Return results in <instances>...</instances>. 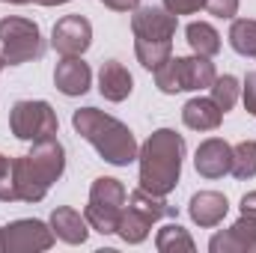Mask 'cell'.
Listing matches in <instances>:
<instances>
[{
  "label": "cell",
  "instance_id": "obj_1",
  "mask_svg": "<svg viewBox=\"0 0 256 253\" xmlns=\"http://www.w3.org/2000/svg\"><path fill=\"white\" fill-rule=\"evenodd\" d=\"M66 167V152L63 146L48 137V140H36L30 155H21L12 161L9 170V200H27L36 202L42 200L48 188L60 179Z\"/></svg>",
  "mask_w": 256,
  "mask_h": 253
},
{
  "label": "cell",
  "instance_id": "obj_2",
  "mask_svg": "<svg viewBox=\"0 0 256 253\" xmlns=\"http://www.w3.org/2000/svg\"><path fill=\"white\" fill-rule=\"evenodd\" d=\"M182 152H185V140L176 131H155L143 152H140V188L149 194H170L179 182V170H182Z\"/></svg>",
  "mask_w": 256,
  "mask_h": 253
},
{
  "label": "cell",
  "instance_id": "obj_3",
  "mask_svg": "<svg viewBox=\"0 0 256 253\" xmlns=\"http://www.w3.org/2000/svg\"><path fill=\"white\" fill-rule=\"evenodd\" d=\"M72 122H74V128L102 152L104 161L122 167V164H131V161L137 158L134 134H131L120 120L104 116V114L96 110V108H84V110H74Z\"/></svg>",
  "mask_w": 256,
  "mask_h": 253
},
{
  "label": "cell",
  "instance_id": "obj_4",
  "mask_svg": "<svg viewBox=\"0 0 256 253\" xmlns=\"http://www.w3.org/2000/svg\"><path fill=\"white\" fill-rule=\"evenodd\" d=\"M134 51H137V60L146 66V68H158L170 60V51H173V33H176V15L173 12H164V9H155V6H143L137 9L134 15Z\"/></svg>",
  "mask_w": 256,
  "mask_h": 253
},
{
  "label": "cell",
  "instance_id": "obj_5",
  "mask_svg": "<svg viewBox=\"0 0 256 253\" xmlns=\"http://www.w3.org/2000/svg\"><path fill=\"white\" fill-rule=\"evenodd\" d=\"M155 80L161 92H182V90H202L214 84V66L208 57H170L155 68Z\"/></svg>",
  "mask_w": 256,
  "mask_h": 253
},
{
  "label": "cell",
  "instance_id": "obj_6",
  "mask_svg": "<svg viewBox=\"0 0 256 253\" xmlns=\"http://www.w3.org/2000/svg\"><path fill=\"white\" fill-rule=\"evenodd\" d=\"M122 212H126V188L120 185V179H96L90 190V206L84 212L86 224H92V230L108 236L116 232Z\"/></svg>",
  "mask_w": 256,
  "mask_h": 253
},
{
  "label": "cell",
  "instance_id": "obj_7",
  "mask_svg": "<svg viewBox=\"0 0 256 253\" xmlns=\"http://www.w3.org/2000/svg\"><path fill=\"white\" fill-rule=\"evenodd\" d=\"M0 42H3V57L9 66H21L42 57L39 27L27 18H3L0 21Z\"/></svg>",
  "mask_w": 256,
  "mask_h": 253
},
{
  "label": "cell",
  "instance_id": "obj_8",
  "mask_svg": "<svg viewBox=\"0 0 256 253\" xmlns=\"http://www.w3.org/2000/svg\"><path fill=\"white\" fill-rule=\"evenodd\" d=\"M9 128L21 140H48L57 134V114L48 102H18L9 114Z\"/></svg>",
  "mask_w": 256,
  "mask_h": 253
},
{
  "label": "cell",
  "instance_id": "obj_9",
  "mask_svg": "<svg viewBox=\"0 0 256 253\" xmlns=\"http://www.w3.org/2000/svg\"><path fill=\"white\" fill-rule=\"evenodd\" d=\"M51 42L54 51H60L63 57H80L92 42V27L84 15H66L63 21H57Z\"/></svg>",
  "mask_w": 256,
  "mask_h": 253
},
{
  "label": "cell",
  "instance_id": "obj_10",
  "mask_svg": "<svg viewBox=\"0 0 256 253\" xmlns=\"http://www.w3.org/2000/svg\"><path fill=\"white\" fill-rule=\"evenodd\" d=\"M51 242L48 226L39 220H15L3 230V250H45Z\"/></svg>",
  "mask_w": 256,
  "mask_h": 253
},
{
  "label": "cell",
  "instance_id": "obj_11",
  "mask_svg": "<svg viewBox=\"0 0 256 253\" xmlns=\"http://www.w3.org/2000/svg\"><path fill=\"white\" fill-rule=\"evenodd\" d=\"M194 164H196V173H200V176L218 179V176H224V173L232 170V149H230L224 140L212 137V140H206V143L196 149Z\"/></svg>",
  "mask_w": 256,
  "mask_h": 253
},
{
  "label": "cell",
  "instance_id": "obj_12",
  "mask_svg": "<svg viewBox=\"0 0 256 253\" xmlns=\"http://www.w3.org/2000/svg\"><path fill=\"white\" fill-rule=\"evenodd\" d=\"M90 80H92V72L80 57H63V63L54 72V84L63 96H84L90 90Z\"/></svg>",
  "mask_w": 256,
  "mask_h": 253
},
{
  "label": "cell",
  "instance_id": "obj_13",
  "mask_svg": "<svg viewBox=\"0 0 256 253\" xmlns=\"http://www.w3.org/2000/svg\"><path fill=\"white\" fill-rule=\"evenodd\" d=\"M131 74L120 60H110V63L102 66V74H98V90L108 102H122L131 96Z\"/></svg>",
  "mask_w": 256,
  "mask_h": 253
},
{
  "label": "cell",
  "instance_id": "obj_14",
  "mask_svg": "<svg viewBox=\"0 0 256 253\" xmlns=\"http://www.w3.org/2000/svg\"><path fill=\"white\" fill-rule=\"evenodd\" d=\"M182 120L188 128H196V131H212V128L220 126L224 120V110L214 104V98H191L182 110Z\"/></svg>",
  "mask_w": 256,
  "mask_h": 253
},
{
  "label": "cell",
  "instance_id": "obj_15",
  "mask_svg": "<svg viewBox=\"0 0 256 253\" xmlns=\"http://www.w3.org/2000/svg\"><path fill=\"white\" fill-rule=\"evenodd\" d=\"M208 248L214 253L218 250H256V220H250V218L238 220L230 232L214 236Z\"/></svg>",
  "mask_w": 256,
  "mask_h": 253
},
{
  "label": "cell",
  "instance_id": "obj_16",
  "mask_svg": "<svg viewBox=\"0 0 256 253\" xmlns=\"http://www.w3.org/2000/svg\"><path fill=\"white\" fill-rule=\"evenodd\" d=\"M226 208H230L226 196H220L214 190H202V194H196L191 200V218L200 226H214L218 220H224Z\"/></svg>",
  "mask_w": 256,
  "mask_h": 253
},
{
  "label": "cell",
  "instance_id": "obj_17",
  "mask_svg": "<svg viewBox=\"0 0 256 253\" xmlns=\"http://www.w3.org/2000/svg\"><path fill=\"white\" fill-rule=\"evenodd\" d=\"M51 226L68 244H80L86 238V218H80L74 208H57L51 214Z\"/></svg>",
  "mask_w": 256,
  "mask_h": 253
},
{
  "label": "cell",
  "instance_id": "obj_18",
  "mask_svg": "<svg viewBox=\"0 0 256 253\" xmlns=\"http://www.w3.org/2000/svg\"><path fill=\"white\" fill-rule=\"evenodd\" d=\"M188 45L200 57H214L220 51V36H218V30L212 24L194 21V24H188Z\"/></svg>",
  "mask_w": 256,
  "mask_h": 253
},
{
  "label": "cell",
  "instance_id": "obj_19",
  "mask_svg": "<svg viewBox=\"0 0 256 253\" xmlns=\"http://www.w3.org/2000/svg\"><path fill=\"white\" fill-rule=\"evenodd\" d=\"M128 208H134L140 218H146L149 224H155L158 218H164V214H173V206H167L158 194H149V190H134L131 194V206Z\"/></svg>",
  "mask_w": 256,
  "mask_h": 253
},
{
  "label": "cell",
  "instance_id": "obj_20",
  "mask_svg": "<svg viewBox=\"0 0 256 253\" xmlns=\"http://www.w3.org/2000/svg\"><path fill=\"white\" fill-rule=\"evenodd\" d=\"M230 45L244 54V57H256V21H232V30H230Z\"/></svg>",
  "mask_w": 256,
  "mask_h": 253
},
{
  "label": "cell",
  "instance_id": "obj_21",
  "mask_svg": "<svg viewBox=\"0 0 256 253\" xmlns=\"http://www.w3.org/2000/svg\"><path fill=\"white\" fill-rule=\"evenodd\" d=\"M232 176L238 179H254L256 176V140H244L232 149Z\"/></svg>",
  "mask_w": 256,
  "mask_h": 253
},
{
  "label": "cell",
  "instance_id": "obj_22",
  "mask_svg": "<svg viewBox=\"0 0 256 253\" xmlns=\"http://www.w3.org/2000/svg\"><path fill=\"white\" fill-rule=\"evenodd\" d=\"M149 220L146 218H140L134 208H126L122 212V218H120V226H116V232L126 238L128 244H140L143 238H146V232H149Z\"/></svg>",
  "mask_w": 256,
  "mask_h": 253
},
{
  "label": "cell",
  "instance_id": "obj_23",
  "mask_svg": "<svg viewBox=\"0 0 256 253\" xmlns=\"http://www.w3.org/2000/svg\"><path fill=\"white\" fill-rule=\"evenodd\" d=\"M212 98H214V104L226 114V110L236 104V98H238V80H236L232 74L214 78V84H212Z\"/></svg>",
  "mask_w": 256,
  "mask_h": 253
},
{
  "label": "cell",
  "instance_id": "obj_24",
  "mask_svg": "<svg viewBox=\"0 0 256 253\" xmlns=\"http://www.w3.org/2000/svg\"><path fill=\"white\" fill-rule=\"evenodd\" d=\"M158 250H164V253L167 250H194V242L182 226L170 224V226H164L158 232Z\"/></svg>",
  "mask_w": 256,
  "mask_h": 253
},
{
  "label": "cell",
  "instance_id": "obj_25",
  "mask_svg": "<svg viewBox=\"0 0 256 253\" xmlns=\"http://www.w3.org/2000/svg\"><path fill=\"white\" fill-rule=\"evenodd\" d=\"M206 9L218 18H232L238 9V0H206Z\"/></svg>",
  "mask_w": 256,
  "mask_h": 253
},
{
  "label": "cell",
  "instance_id": "obj_26",
  "mask_svg": "<svg viewBox=\"0 0 256 253\" xmlns=\"http://www.w3.org/2000/svg\"><path fill=\"white\" fill-rule=\"evenodd\" d=\"M164 6L173 15H188V12H196L200 6H206V0H164Z\"/></svg>",
  "mask_w": 256,
  "mask_h": 253
},
{
  "label": "cell",
  "instance_id": "obj_27",
  "mask_svg": "<svg viewBox=\"0 0 256 253\" xmlns=\"http://www.w3.org/2000/svg\"><path fill=\"white\" fill-rule=\"evenodd\" d=\"M244 108L256 116V74H248L244 80Z\"/></svg>",
  "mask_w": 256,
  "mask_h": 253
},
{
  "label": "cell",
  "instance_id": "obj_28",
  "mask_svg": "<svg viewBox=\"0 0 256 253\" xmlns=\"http://www.w3.org/2000/svg\"><path fill=\"white\" fill-rule=\"evenodd\" d=\"M242 212H244V218L256 220V190H254V194H248V196L242 200Z\"/></svg>",
  "mask_w": 256,
  "mask_h": 253
},
{
  "label": "cell",
  "instance_id": "obj_29",
  "mask_svg": "<svg viewBox=\"0 0 256 253\" xmlns=\"http://www.w3.org/2000/svg\"><path fill=\"white\" fill-rule=\"evenodd\" d=\"M9 170H12V161L0 155V196H3V190H6V182H9Z\"/></svg>",
  "mask_w": 256,
  "mask_h": 253
},
{
  "label": "cell",
  "instance_id": "obj_30",
  "mask_svg": "<svg viewBox=\"0 0 256 253\" xmlns=\"http://www.w3.org/2000/svg\"><path fill=\"white\" fill-rule=\"evenodd\" d=\"M102 3L110 6V9H116V12H128V9L137 6V0H102Z\"/></svg>",
  "mask_w": 256,
  "mask_h": 253
},
{
  "label": "cell",
  "instance_id": "obj_31",
  "mask_svg": "<svg viewBox=\"0 0 256 253\" xmlns=\"http://www.w3.org/2000/svg\"><path fill=\"white\" fill-rule=\"evenodd\" d=\"M36 3H42V6H57V3H68V0H36Z\"/></svg>",
  "mask_w": 256,
  "mask_h": 253
},
{
  "label": "cell",
  "instance_id": "obj_32",
  "mask_svg": "<svg viewBox=\"0 0 256 253\" xmlns=\"http://www.w3.org/2000/svg\"><path fill=\"white\" fill-rule=\"evenodd\" d=\"M3 66H6V57H3V54H0V72H3Z\"/></svg>",
  "mask_w": 256,
  "mask_h": 253
},
{
  "label": "cell",
  "instance_id": "obj_33",
  "mask_svg": "<svg viewBox=\"0 0 256 253\" xmlns=\"http://www.w3.org/2000/svg\"><path fill=\"white\" fill-rule=\"evenodd\" d=\"M0 250H3V230H0Z\"/></svg>",
  "mask_w": 256,
  "mask_h": 253
},
{
  "label": "cell",
  "instance_id": "obj_34",
  "mask_svg": "<svg viewBox=\"0 0 256 253\" xmlns=\"http://www.w3.org/2000/svg\"><path fill=\"white\" fill-rule=\"evenodd\" d=\"M6 3H27V0H6Z\"/></svg>",
  "mask_w": 256,
  "mask_h": 253
}]
</instances>
